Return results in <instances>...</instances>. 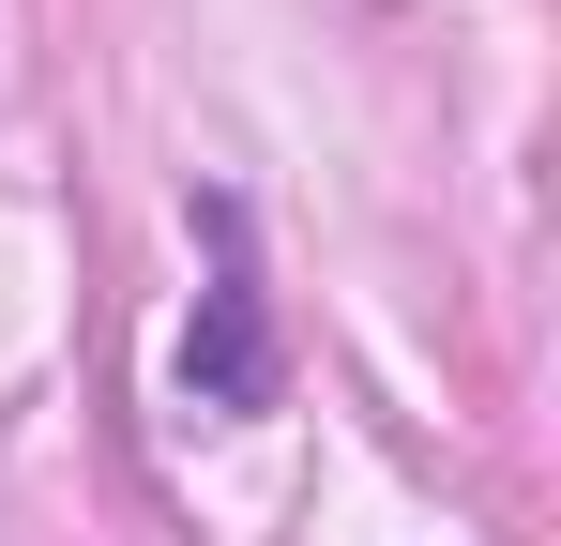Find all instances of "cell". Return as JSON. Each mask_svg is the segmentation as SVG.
Wrapping results in <instances>:
<instances>
[{
	"label": "cell",
	"instance_id": "obj_1",
	"mask_svg": "<svg viewBox=\"0 0 561 546\" xmlns=\"http://www.w3.org/2000/svg\"><path fill=\"white\" fill-rule=\"evenodd\" d=\"M228 273L197 288V334H183V395L197 410H259L274 395V334H259V288H243V213H213Z\"/></svg>",
	"mask_w": 561,
	"mask_h": 546
}]
</instances>
